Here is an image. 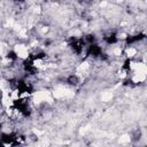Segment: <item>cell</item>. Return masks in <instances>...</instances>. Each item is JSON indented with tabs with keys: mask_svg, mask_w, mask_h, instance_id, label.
I'll return each instance as SVG.
<instances>
[{
	"mask_svg": "<svg viewBox=\"0 0 147 147\" xmlns=\"http://www.w3.org/2000/svg\"><path fill=\"white\" fill-rule=\"evenodd\" d=\"M14 53L15 55L21 59V60H25L29 57L30 52H29V46L25 44H16L14 46Z\"/></svg>",
	"mask_w": 147,
	"mask_h": 147,
	"instance_id": "1",
	"label": "cell"
},
{
	"mask_svg": "<svg viewBox=\"0 0 147 147\" xmlns=\"http://www.w3.org/2000/svg\"><path fill=\"white\" fill-rule=\"evenodd\" d=\"M125 54L127 57H134L136 55H138V49L136 47H132V46H129L125 48Z\"/></svg>",
	"mask_w": 147,
	"mask_h": 147,
	"instance_id": "2",
	"label": "cell"
}]
</instances>
